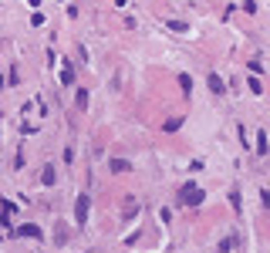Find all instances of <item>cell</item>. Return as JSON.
Segmentation results:
<instances>
[{"label":"cell","mask_w":270,"mask_h":253,"mask_svg":"<svg viewBox=\"0 0 270 253\" xmlns=\"http://www.w3.org/2000/svg\"><path fill=\"white\" fill-rule=\"evenodd\" d=\"M179 125H183V118H169V122H166V132H176Z\"/></svg>","instance_id":"obj_14"},{"label":"cell","mask_w":270,"mask_h":253,"mask_svg":"<svg viewBox=\"0 0 270 253\" xmlns=\"http://www.w3.org/2000/svg\"><path fill=\"white\" fill-rule=\"evenodd\" d=\"M41 183H44V186H54V169H51V166L44 169V176H41Z\"/></svg>","instance_id":"obj_11"},{"label":"cell","mask_w":270,"mask_h":253,"mask_svg":"<svg viewBox=\"0 0 270 253\" xmlns=\"http://www.w3.org/2000/svg\"><path fill=\"white\" fill-rule=\"evenodd\" d=\"M71 81H74V67L65 64V67H61V84H71Z\"/></svg>","instance_id":"obj_7"},{"label":"cell","mask_w":270,"mask_h":253,"mask_svg":"<svg viewBox=\"0 0 270 253\" xmlns=\"http://www.w3.org/2000/svg\"><path fill=\"white\" fill-rule=\"evenodd\" d=\"M202 199H206V192H202L200 186H193V183L179 189V206H189V209H196V206H200Z\"/></svg>","instance_id":"obj_1"},{"label":"cell","mask_w":270,"mask_h":253,"mask_svg":"<svg viewBox=\"0 0 270 253\" xmlns=\"http://www.w3.org/2000/svg\"><path fill=\"white\" fill-rule=\"evenodd\" d=\"M166 27H169V31H176V34H186V31H189V24H186V20H166Z\"/></svg>","instance_id":"obj_5"},{"label":"cell","mask_w":270,"mask_h":253,"mask_svg":"<svg viewBox=\"0 0 270 253\" xmlns=\"http://www.w3.org/2000/svg\"><path fill=\"white\" fill-rule=\"evenodd\" d=\"M17 233H20V236H34V240H37V236H41V226H34V223H24Z\"/></svg>","instance_id":"obj_4"},{"label":"cell","mask_w":270,"mask_h":253,"mask_svg":"<svg viewBox=\"0 0 270 253\" xmlns=\"http://www.w3.org/2000/svg\"><path fill=\"white\" fill-rule=\"evenodd\" d=\"M108 169H112V172H132V162H125V159H112Z\"/></svg>","instance_id":"obj_3"},{"label":"cell","mask_w":270,"mask_h":253,"mask_svg":"<svg viewBox=\"0 0 270 253\" xmlns=\"http://www.w3.org/2000/svg\"><path fill=\"white\" fill-rule=\"evenodd\" d=\"M243 10L247 14H257V0H243Z\"/></svg>","instance_id":"obj_15"},{"label":"cell","mask_w":270,"mask_h":253,"mask_svg":"<svg viewBox=\"0 0 270 253\" xmlns=\"http://www.w3.org/2000/svg\"><path fill=\"white\" fill-rule=\"evenodd\" d=\"M122 213H125V216H135V213H138V202H132V199H129V202H125V209H122Z\"/></svg>","instance_id":"obj_13"},{"label":"cell","mask_w":270,"mask_h":253,"mask_svg":"<svg viewBox=\"0 0 270 253\" xmlns=\"http://www.w3.org/2000/svg\"><path fill=\"white\" fill-rule=\"evenodd\" d=\"M257 152H260V155H264V152H267V135H264V132H260V135H257Z\"/></svg>","instance_id":"obj_12"},{"label":"cell","mask_w":270,"mask_h":253,"mask_svg":"<svg viewBox=\"0 0 270 253\" xmlns=\"http://www.w3.org/2000/svg\"><path fill=\"white\" fill-rule=\"evenodd\" d=\"M88 206H91V199L81 192V196H78V202H74V216H78V223H81V226H84V219H88Z\"/></svg>","instance_id":"obj_2"},{"label":"cell","mask_w":270,"mask_h":253,"mask_svg":"<svg viewBox=\"0 0 270 253\" xmlns=\"http://www.w3.org/2000/svg\"><path fill=\"white\" fill-rule=\"evenodd\" d=\"M10 216H14V202H3V219H0V226H10Z\"/></svg>","instance_id":"obj_8"},{"label":"cell","mask_w":270,"mask_h":253,"mask_svg":"<svg viewBox=\"0 0 270 253\" xmlns=\"http://www.w3.org/2000/svg\"><path fill=\"white\" fill-rule=\"evenodd\" d=\"M179 84H183V91H186V95L193 91V78H189V74H179Z\"/></svg>","instance_id":"obj_9"},{"label":"cell","mask_w":270,"mask_h":253,"mask_svg":"<svg viewBox=\"0 0 270 253\" xmlns=\"http://www.w3.org/2000/svg\"><path fill=\"white\" fill-rule=\"evenodd\" d=\"M223 78H216V74H209V91H216V95H223Z\"/></svg>","instance_id":"obj_6"},{"label":"cell","mask_w":270,"mask_h":253,"mask_svg":"<svg viewBox=\"0 0 270 253\" xmlns=\"http://www.w3.org/2000/svg\"><path fill=\"white\" fill-rule=\"evenodd\" d=\"M74 101H78V108H88V91H84V88H81V91H78V95H74Z\"/></svg>","instance_id":"obj_10"}]
</instances>
